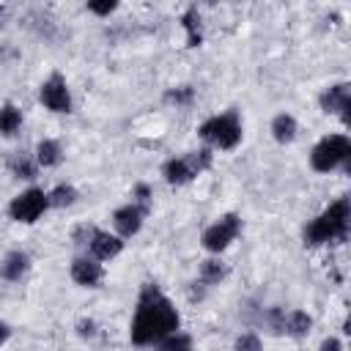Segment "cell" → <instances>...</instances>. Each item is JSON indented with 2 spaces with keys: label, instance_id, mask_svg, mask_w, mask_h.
<instances>
[{
  "label": "cell",
  "instance_id": "6da1fadb",
  "mask_svg": "<svg viewBox=\"0 0 351 351\" xmlns=\"http://www.w3.org/2000/svg\"><path fill=\"white\" fill-rule=\"evenodd\" d=\"M181 329V313L176 302L162 291L156 280H145L137 291L132 321H129V340L137 348H156L162 337Z\"/></svg>",
  "mask_w": 351,
  "mask_h": 351
},
{
  "label": "cell",
  "instance_id": "7a4b0ae2",
  "mask_svg": "<svg viewBox=\"0 0 351 351\" xmlns=\"http://www.w3.org/2000/svg\"><path fill=\"white\" fill-rule=\"evenodd\" d=\"M348 230H351V200L348 195H340L304 225L302 241L310 250L329 247V244H346Z\"/></svg>",
  "mask_w": 351,
  "mask_h": 351
},
{
  "label": "cell",
  "instance_id": "3957f363",
  "mask_svg": "<svg viewBox=\"0 0 351 351\" xmlns=\"http://www.w3.org/2000/svg\"><path fill=\"white\" fill-rule=\"evenodd\" d=\"M197 137L214 151H236L244 140V121L236 107L214 112L197 123Z\"/></svg>",
  "mask_w": 351,
  "mask_h": 351
},
{
  "label": "cell",
  "instance_id": "277c9868",
  "mask_svg": "<svg viewBox=\"0 0 351 351\" xmlns=\"http://www.w3.org/2000/svg\"><path fill=\"white\" fill-rule=\"evenodd\" d=\"M211 165H214V148L200 145V148H192V151H184L178 156L165 159L159 167V176L167 186L178 189V186H186L195 178H200L206 170H211Z\"/></svg>",
  "mask_w": 351,
  "mask_h": 351
},
{
  "label": "cell",
  "instance_id": "5b68a950",
  "mask_svg": "<svg viewBox=\"0 0 351 351\" xmlns=\"http://www.w3.org/2000/svg\"><path fill=\"white\" fill-rule=\"evenodd\" d=\"M351 162V137L343 132L324 134L310 148V167L321 176H329L335 170H346Z\"/></svg>",
  "mask_w": 351,
  "mask_h": 351
},
{
  "label": "cell",
  "instance_id": "8992f818",
  "mask_svg": "<svg viewBox=\"0 0 351 351\" xmlns=\"http://www.w3.org/2000/svg\"><path fill=\"white\" fill-rule=\"evenodd\" d=\"M47 211H49L47 189H44V186H36V184L19 189V192L8 200V206H5L8 219L16 222V225H36Z\"/></svg>",
  "mask_w": 351,
  "mask_h": 351
},
{
  "label": "cell",
  "instance_id": "52a82bcc",
  "mask_svg": "<svg viewBox=\"0 0 351 351\" xmlns=\"http://www.w3.org/2000/svg\"><path fill=\"white\" fill-rule=\"evenodd\" d=\"M244 230V219L239 211H225L214 222H208L200 233V247L208 255H222Z\"/></svg>",
  "mask_w": 351,
  "mask_h": 351
},
{
  "label": "cell",
  "instance_id": "ba28073f",
  "mask_svg": "<svg viewBox=\"0 0 351 351\" xmlns=\"http://www.w3.org/2000/svg\"><path fill=\"white\" fill-rule=\"evenodd\" d=\"M38 101L44 110L55 115H71L74 112V96L69 88V80L63 71H49L38 85Z\"/></svg>",
  "mask_w": 351,
  "mask_h": 351
},
{
  "label": "cell",
  "instance_id": "9c48e42d",
  "mask_svg": "<svg viewBox=\"0 0 351 351\" xmlns=\"http://www.w3.org/2000/svg\"><path fill=\"white\" fill-rule=\"evenodd\" d=\"M318 107L324 115L340 118L343 126L351 123V82H332L318 93Z\"/></svg>",
  "mask_w": 351,
  "mask_h": 351
},
{
  "label": "cell",
  "instance_id": "30bf717a",
  "mask_svg": "<svg viewBox=\"0 0 351 351\" xmlns=\"http://www.w3.org/2000/svg\"><path fill=\"white\" fill-rule=\"evenodd\" d=\"M104 274H107V271H104V263L96 261V258L88 255V252H77V255L69 261V277H71V282L80 285V288H101Z\"/></svg>",
  "mask_w": 351,
  "mask_h": 351
},
{
  "label": "cell",
  "instance_id": "8fae6325",
  "mask_svg": "<svg viewBox=\"0 0 351 351\" xmlns=\"http://www.w3.org/2000/svg\"><path fill=\"white\" fill-rule=\"evenodd\" d=\"M148 214H151V208H145V206L129 200V203H123V206H118V208L112 211V217H110V219H112V230H115L121 239H134V236L143 230Z\"/></svg>",
  "mask_w": 351,
  "mask_h": 351
},
{
  "label": "cell",
  "instance_id": "7c38bea8",
  "mask_svg": "<svg viewBox=\"0 0 351 351\" xmlns=\"http://www.w3.org/2000/svg\"><path fill=\"white\" fill-rule=\"evenodd\" d=\"M123 247H126V239H121L115 230H104V228L96 225L82 252L93 255V258L101 261V263H110V261H115V258L123 252Z\"/></svg>",
  "mask_w": 351,
  "mask_h": 351
},
{
  "label": "cell",
  "instance_id": "4fadbf2b",
  "mask_svg": "<svg viewBox=\"0 0 351 351\" xmlns=\"http://www.w3.org/2000/svg\"><path fill=\"white\" fill-rule=\"evenodd\" d=\"M33 271V258L27 250H8L0 255V280L3 282H22Z\"/></svg>",
  "mask_w": 351,
  "mask_h": 351
},
{
  "label": "cell",
  "instance_id": "5bb4252c",
  "mask_svg": "<svg viewBox=\"0 0 351 351\" xmlns=\"http://www.w3.org/2000/svg\"><path fill=\"white\" fill-rule=\"evenodd\" d=\"M313 332V315L307 310L282 307V318H280V337H291V340H304Z\"/></svg>",
  "mask_w": 351,
  "mask_h": 351
},
{
  "label": "cell",
  "instance_id": "9a60e30c",
  "mask_svg": "<svg viewBox=\"0 0 351 351\" xmlns=\"http://www.w3.org/2000/svg\"><path fill=\"white\" fill-rule=\"evenodd\" d=\"M178 27L184 30V47H186V49L203 47V38H206V36H203V16H200V5H197V3H192L189 8L181 11Z\"/></svg>",
  "mask_w": 351,
  "mask_h": 351
},
{
  "label": "cell",
  "instance_id": "2e32d148",
  "mask_svg": "<svg viewBox=\"0 0 351 351\" xmlns=\"http://www.w3.org/2000/svg\"><path fill=\"white\" fill-rule=\"evenodd\" d=\"M33 159L38 165V170H55L63 165L66 159V151H63V143L55 140V137H41L33 148Z\"/></svg>",
  "mask_w": 351,
  "mask_h": 351
},
{
  "label": "cell",
  "instance_id": "e0dca14e",
  "mask_svg": "<svg viewBox=\"0 0 351 351\" xmlns=\"http://www.w3.org/2000/svg\"><path fill=\"white\" fill-rule=\"evenodd\" d=\"M228 274H230V266L222 261V255H208V258H203L200 263H197V282H203L208 291L211 288H217V285H222L225 280H228Z\"/></svg>",
  "mask_w": 351,
  "mask_h": 351
},
{
  "label": "cell",
  "instance_id": "ac0fdd59",
  "mask_svg": "<svg viewBox=\"0 0 351 351\" xmlns=\"http://www.w3.org/2000/svg\"><path fill=\"white\" fill-rule=\"evenodd\" d=\"M269 134H271V140H274L277 145H291V143L299 137V121H296V115L288 112V110L277 112V115L269 121Z\"/></svg>",
  "mask_w": 351,
  "mask_h": 351
},
{
  "label": "cell",
  "instance_id": "d6986e66",
  "mask_svg": "<svg viewBox=\"0 0 351 351\" xmlns=\"http://www.w3.org/2000/svg\"><path fill=\"white\" fill-rule=\"evenodd\" d=\"M22 126H25V112H22V107L14 104V101H3V104H0V137H3V140L19 137Z\"/></svg>",
  "mask_w": 351,
  "mask_h": 351
},
{
  "label": "cell",
  "instance_id": "ffe728a7",
  "mask_svg": "<svg viewBox=\"0 0 351 351\" xmlns=\"http://www.w3.org/2000/svg\"><path fill=\"white\" fill-rule=\"evenodd\" d=\"M5 167L19 181H36V176H38V165L33 159V151H14V154H8Z\"/></svg>",
  "mask_w": 351,
  "mask_h": 351
},
{
  "label": "cell",
  "instance_id": "44dd1931",
  "mask_svg": "<svg viewBox=\"0 0 351 351\" xmlns=\"http://www.w3.org/2000/svg\"><path fill=\"white\" fill-rule=\"evenodd\" d=\"M195 99H197V88L189 85V82L170 85V88H165V93H162V104L176 107V110H186V107H192Z\"/></svg>",
  "mask_w": 351,
  "mask_h": 351
},
{
  "label": "cell",
  "instance_id": "7402d4cb",
  "mask_svg": "<svg viewBox=\"0 0 351 351\" xmlns=\"http://www.w3.org/2000/svg\"><path fill=\"white\" fill-rule=\"evenodd\" d=\"M47 197H49V208H71L80 203V189L74 184H55L52 189H47Z\"/></svg>",
  "mask_w": 351,
  "mask_h": 351
},
{
  "label": "cell",
  "instance_id": "603a6c76",
  "mask_svg": "<svg viewBox=\"0 0 351 351\" xmlns=\"http://www.w3.org/2000/svg\"><path fill=\"white\" fill-rule=\"evenodd\" d=\"M156 348H162V351H186V348H192V337L184 335L181 329H176V332H170L167 337H162V340L156 343Z\"/></svg>",
  "mask_w": 351,
  "mask_h": 351
},
{
  "label": "cell",
  "instance_id": "cb8c5ba5",
  "mask_svg": "<svg viewBox=\"0 0 351 351\" xmlns=\"http://www.w3.org/2000/svg\"><path fill=\"white\" fill-rule=\"evenodd\" d=\"M261 346H263V340H261L258 329H244V332L236 335V340H233V348H236V351H261Z\"/></svg>",
  "mask_w": 351,
  "mask_h": 351
},
{
  "label": "cell",
  "instance_id": "d4e9b609",
  "mask_svg": "<svg viewBox=\"0 0 351 351\" xmlns=\"http://www.w3.org/2000/svg\"><path fill=\"white\" fill-rule=\"evenodd\" d=\"M129 200L145 206V208H154V186L148 181H137L132 184V192H129Z\"/></svg>",
  "mask_w": 351,
  "mask_h": 351
},
{
  "label": "cell",
  "instance_id": "484cf974",
  "mask_svg": "<svg viewBox=\"0 0 351 351\" xmlns=\"http://www.w3.org/2000/svg\"><path fill=\"white\" fill-rule=\"evenodd\" d=\"M118 5H121V0H85V8H88L93 16H99V19L112 16V14L118 11Z\"/></svg>",
  "mask_w": 351,
  "mask_h": 351
},
{
  "label": "cell",
  "instance_id": "4316f807",
  "mask_svg": "<svg viewBox=\"0 0 351 351\" xmlns=\"http://www.w3.org/2000/svg\"><path fill=\"white\" fill-rule=\"evenodd\" d=\"M93 222H80V225H74L71 228V233H69V239H71V244L82 252L85 250V244H88V239H90V233H93Z\"/></svg>",
  "mask_w": 351,
  "mask_h": 351
},
{
  "label": "cell",
  "instance_id": "83f0119b",
  "mask_svg": "<svg viewBox=\"0 0 351 351\" xmlns=\"http://www.w3.org/2000/svg\"><path fill=\"white\" fill-rule=\"evenodd\" d=\"M74 332H77V337H80V340H96V335H99V324H96L93 318L82 315V318H77Z\"/></svg>",
  "mask_w": 351,
  "mask_h": 351
},
{
  "label": "cell",
  "instance_id": "f1b7e54d",
  "mask_svg": "<svg viewBox=\"0 0 351 351\" xmlns=\"http://www.w3.org/2000/svg\"><path fill=\"white\" fill-rule=\"evenodd\" d=\"M318 348H321V351H343L346 343H343L340 337H324V340L318 343Z\"/></svg>",
  "mask_w": 351,
  "mask_h": 351
},
{
  "label": "cell",
  "instance_id": "f546056e",
  "mask_svg": "<svg viewBox=\"0 0 351 351\" xmlns=\"http://www.w3.org/2000/svg\"><path fill=\"white\" fill-rule=\"evenodd\" d=\"M11 335H14L11 324H8V321H0V346H5V343L11 340Z\"/></svg>",
  "mask_w": 351,
  "mask_h": 351
},
{
  "label": "cell",
  "instance_id": "4dcf8cb0",
  "mask_svg": "<svg viewBox=\"0 0 351 351\" xmlns=\"http://www.w3.org/2000/svg\"><path fill=\"white\" fill-rule=\"evenodd\" d=\"M200 3H203V5H217V3H222V0H197V5H200Z\"/></svg>",
  "mask_w": 351,
  "mask_h": 351
},
{
  "label": "cell",
  "instance_id": "1f68e13d",
  "mask_svg": "<svg viewBox=\"0 0 351 351\" xmlns=\"http://www.w3.org/2000/svg\"><path fill=\"white\" fill-rule=\"evenodd\" d=\"M0 11H3V5H0Z\"/></svg>",
  "mask_w": 351,
  "mask_h": 351
}]
</instances>
